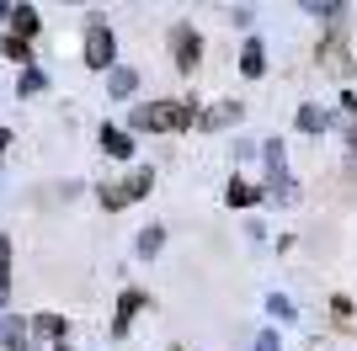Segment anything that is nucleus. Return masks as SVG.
<instances>
[{
	"label": "nucleus",
	"instance_id": "f257e3e1",
	"mask_svg": "<svg viewBox=\"0 0 357 351\" xmlns=\"http://www.w3.org/2000/svg\"><path fill=\"white\" fill-rule=\"evenodd\" d=\"M134 128L139 133H181V128H192V107L187 102H144V107H134Z\"/></svg>",
	"mask_w": 357,
	"mask_h": 351
},
{
	"label": "nucleus",
	"instance_id": "f03ea898",
	"mask_svg": "<svg viewBox=\"0 0 357 351\" xmlns=\"http://www.w3.org/2000/svg\"><path fill=\"white\" fill-rule=\"evenodd\" d=\"M149 187H155V176H149V171H134V176H123V181L102 187V208H112V213H118V208L139 203V197H144Z\"/></svg>",
	"mask_w": 357,
	"mask_h": 351
},
{
	"label": "nucleus",
	"instance_id": "7ed1b4c3",
	"mask_svg": "<svg viewBox=\"0 0 357 351\" xmlns=\"http://www.w3.org/2000/svg\"><path fill=\"white\" fill-rule=\"evenodd\" d=\"M171 54H176V70L181 75L197 70V58H203V38L192 32V22H176V27H171Z\"/></svg>",
	"mask_w": 357,
	"mask_h": 351
},
{
	"label": "nucleus",
	"instance_id": "20e7f679",
	"mask_svg": "<svg viewBox=\"0 0 357 351\" xmlns=\"http://www.w3.org/2000/svg\"><path fill=\"white\" fill-rule=\"evenodd\" d=\"M112 58H118V38H112L102 22H91V32H86V64H91V70H107Z\"/></svg>",
	"mask_w": 357,
	"mask_h": 351
},
{
	"label": "nucleus",
	"instance_id": "39448f33",
	"mask_svg": "<svg viewBox=\"0 0 357 351\" xmlns=\"http://www.w3.org/2000/svg\"><path fill=\"white\" fill-rule=\"evenodd\" d=\"M139 309H144V292H123L118 298V320H112V336H128V325H134Z\"/></svg>",
	"mask_w": 357,
	"mask_h": 351
},
{
	"label": "nucleus",
	"instance_id": "423d86ee",
	"mask_svg": "<svg viewBox=\"0 0 357 351\" xmlns=\"http://www.w3.org/2000/svg\"><path fill=\"white\" fill-rule=\"evenodd\" d=\"M326 70H336V75H347V70H352V58H347V38H342V27L331 32V43H326Z\"/></svg>",
	"mask_w": 357,
	"mask_h": 351
},
{
	"label": "nucleus",
	"instance_id": "0eeeda50",
	"mask_svg": "<svg viewBox=\"0 0 357 351\" xmlns=\"http://www.w3.org/2000/svg\"><path fill=\"white\" fill-rule=\"evenodd\" d=\"M107 91H112V96H134V91H139V70H128V64H118V70L107 75Z\"/></svg>",
	"mask_w": 357,
	"mask_h": 351
},
{
	"label": "nucleus",
	"instance_id": "6e6552de",
	"mask_svg": "<svg viewBox=\"0 0 357 351\" xmlns=\"http://www.w3.org/2000/svg\"><path fill=\"white\" fill-rule=\"evenodd\" d=\"M235 117H240V107H235V102H219V107H208V112H203V128L219 133V128H229Z\"/></svg>",
	"mask_w": 357,
	"mask_h": 351
},
{
	"label": "nucleus",
	"instance_id": "1a4fd4ad",
	"mask_svg": "<svg viewBox=\"0 0 357 351\" xmlns=\"http://www.w3.org/2000/svg\"><path fill=\"white\" fill-rule=\"evenodd\" d=\"M261 54H267V48H261V43L251 38V43L240 48V75H251V80H256V75L267 70V58H261Z\"/></svg>",
	"mask_w": 357,
	"mask_h": 351
},
{
	"label": "nucleus",
	"instance_id": "9d476101",
	"mask_svg": "<svg viewBox=\"0 0 357 351\" xmlns=\"http://www.w3.org/2000/svg\"><path fill=\"white\" fill-rule=\"evenodd\" d=\"M102 149L118 155V160H128V155H134V139H128L123 128H102Z\"/></svg>",
	"mask_w": 357,
	"mask_h": 351
},
{
	"label": "nucleus",
	"instance_id": "9b49d317",
	"mask_svg": "<svg viewBox=\"0 0 357 351\" xmlns=\"http://www.w3.org/2000/svg\"><path fill=\"white\" fill-rule=\"evenodd\" d=\"M11 27H16V38L27 43L32 32H38V11H32V6H11Z\"/></svg>",
	"mask_w": 357,
	"mask_h": 351
},
{
	"label": "nucleus",
	"instance_id": "f8f14e48",
	"mask_svg": "<svg viewBox=\"0 0 357 351\" xmlns=\"http://www.w3.org/2000/svg\"><path fill=\"white\" fill-rule=\"evenodd\" d=\"M298 128H304V133H326V128H331V117L320 112L314 102H304V107H298Z\"/></svg>",
	"mask_w": 357,
	"mask_h": 351
},
{
	"label": "nucleus",
	"instance_id": "ddd939ff",
	"mask_svg": "<svg viewBox=\"0 0 357 351\" xmlns=\"http://www.w3.org/2000/svg\"><path fill=\"white\" fill-rule=\"evenodd\" d=\"M224 197H229V208H251L256 197H261V187H251V181H229V192H224Z\"/></svg>",
	"mask_w": 357,
	"mask_h": 351
},
{
	"label": "nucleus",
	"instance_id": "4468645a",
	"mask_svg": "<svg viewBox=\"0 0 357 351\" xmlns=\"http://www.w3.org/2000/svg\"><path fill=\"white\" fill-rule=\"evenodd\" d=\"M0 346H6V351H22V346H27V330H22V320H0Z\"/></svg>",
	"mask_w": 357,
	"mask_h": 351
},
{
	"label": "nucleus",
	"instance_id": "2eb2a0df",
	"mask_svg": "<svg viewBox=\"0 0 357 351\" xmlns=\"http://www.w3.org/2000/svg\"><path fill=\"white\" fill-rule=\"evenodd\" d=\"M0 298H11V240L0 234Z\"/></svg>",
	"mask_w": 357,
	"mask_h": 351
},
{
	"label": "nucleus",
	"instance_id": "dca6fc26",
	"mask_svg": "<svg viewBox=\"0 0 357 351\" xmlns=\"http://www.w3.org/2000/svg\"><path fill=\"white\" fill-rule=\"evenodd\" d=\"M0 54L11 58V64H27V70H32V48L22 43V38H6V43H0Z\"/></svg>",
	"mask_w": 357,
	"mask_h": 351
},
{
	"label": "nucleus",
	"instance_id": "f3484780",
	"mask_svg": "<svg viewBox=\"0 0 357 351\" xmlns=\"http://www.w3.org/2000/svg\"><path fill=\"white\" fill-rule=\"evenodd\" d=\"M160 245H165V229H144V234H139V256H144V261H149V256H160Z\"/></svg>",
	"mask_w": 357,
	"mask_h": 351
},
{
	"label": "nucleus",
	"instance_id": "a211bd4d",
	"mask_svg": "<svg viewBox=\"0 0 357 351\" xmlns=\"http://www.w3.org/2000/svg\"><path fill=\"white\" fill-rule=\"evenodd\" d=\"M261 155H267V171H272V181H278V176H283V139H267Z\"/></svg>",
	"mask_w": 357,
	"mask_h": 351
},
{
	"label": "nucleus",
	"instance_id": "6ab92c4d",
	"mask_svg": "<svg viewBox=\"0 0 357 351\" xmlns=\"http://www.w3.org/2000/svg\"><path fill=\"white\" fill-rule=\"evenodd\" d=\"M38 336H64V320L59 314H38Z\"/></svg>",
	"mask_w": 357,
	"mask_h": 351
},
{
	"label": "nucleus",
	"instance_id": "aec40b11",
	"mask_svg": "<svg viewBox=\"0 0 357 351\" xmlns=\"http://www.w3.org/2000/svg\"><path fill=\"white\" fill-rule=\"evenodd\" d=\"M267 309H272V314H278V320H294V304H288L283 292H272V298H267Z\"/></svg>",
	"mask_w": 357,
	"mask_h": 351
},
{
	"label": "nucleus",
	"instance_id": "412c9836",
	"mask_svg": "<svg viewBox=\"0 0 357 351\" xmlns=\"http://www.w3.org/2000/svg\"><path fill=\"white\" fill-rule=\"evenodd\" d=\"M22 91H43V70H27V75H22Z\"/></svg>",
	"mask_w": 357,
	"mask_h": 351
},
{
	"label": "nucleus",
	"instance_id": "4be33fe9",
	"mask_svg": "<svg viewBox=\"0 0 357 351\" xmlns=\"http://www.w3.org/2000/svg\"><path fill=\"white\" fill-rule=\"evenodd\" d=\"M256 351H283V341H278V336H272V330H267V336L256 341Z\"/></svg>",
	"mask_w": 357,
	"mask_h": 351
},
{
	"label": "nucleus",
	"instance_id": "5701e85b",
	"mask_svg": "<svg viewBox=\"0 0 357 351\" xmlns=\"http://www.w3.org/2000/svg\"><path fill=\"white\" fill-rule=\"evenodd\" d=\"M6 144H11V133H6V128H0V160H6Z\"/></svg>",
	"mask_w": 357,
	"mask_h": 351
},
{
	"label": "nucleus",
	"instance_id": "b1692460",
	"mask_svg": "<svg viewBox=\"0 0 357 351\" xmlns=\"http://www.w3.org/2000/svg\"><path fill=\"white\" fill-rule=\"evenodd\" d=\"M6 16H11V6H0V22H6Z\"/></svg>",
	"mask_w": 357,
	"mask_h": 351
},
{
	"label": "nucleus",
	"instance_id": "393cba45",
	"mask_svg": "<svg viewBox=\"0 0 357 351\" xmlns=\"http://www.w3.org/2000/svg\"><path fill=\"white\" fill-rule=\"evenodd\" d=\"M54 351H70V346H64V341H59V346H54Z\"/></svg>",
	"mask_w": 357,
	"mask_h": 351
}]
</instances>
